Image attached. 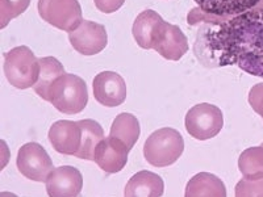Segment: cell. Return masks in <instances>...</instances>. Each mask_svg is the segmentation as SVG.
Returning a JSON list of instances; mask_svg holds the SVG:
<instances>
[{
  "label": "cell",
  "instance_id": "obj_10",
  "mask_svg": "<svg viewBox=\"0 0 263 197\" xmlns=\"http://www.w3.org/2000/svg\"><path fill=\"white\" fill-rule=\"evenodd\" d=\"M69 41L82 55H95L105 49L108 34L104 25L95 21L83 20L77 29L69 32Z\"/></svg>",
  "mask_w": 263,
  "mask_h": 197
},
{
  "label": "cell",
  "instance_id": "obj_16",
  "mask_svg": "<svg viewBox=\"0 0 263 197\" xmlns=\"http://www.w3.org/2000/svg\"><path fill=\"white\" fill-rule=\"evenodd\" d=\"M187 197H225L227 188L221 179L208 172L195 175L185 187Z\"/></svg>",
  "mask_w": 263,
  "mask_h": 197
},
{
  "label": "cell",
  "instance_id": "obj_17",
  "mask_svg": "<svg viewBox=\"0 0 263 197\" xmlns=\"http://www.w3.org/2000/svg\"><path fill=\"white\" fill-rule=\"evenodd\" d=\"M140 133L141 128L137 117H135L130 113H126V112H123V113H120L114 120L109 135L124 142L126 147L132 150L135 147V145L137 144L138 138H140Z\"/></svg>",
  "mask_w": 263,
  "mask_h": 197
},
{
  "label": "cell",
  "instance_id": "obj_13",
  "mask_svg": "<svg viewBox=\"0 0 263 197\" xmlns=\"http://www.w3.org/2000/svg\"><path fill=\"white\" fill-rule=\"evenodd\" d=\"M45 184L50 197H75L81 194L83 188V176L78 168L61 166L53 168Z\"/></svg>",
  "mask_w": 263,
  "mask_h": 197
},
{
  "label": "cell",
  "instance_id": "obj_19",
  "mask_svg": "<svg viewBox=\"0 0 263 197\" xmlns=\"http://www.w3.org/2000/svg\"><path fill=\"white\" fill-rule=\"evenodd\" d=\"M82 125V146L77 158L93 161L95 150L99 142L104 138V130L95 120H81Z\"/></svg>",
  "mask_w": 263,
  "mask_h": 197
},
{
  "label": "cell",
  "instance_id": "obj_18",
  "mask_svg": "<svg viewBox=\"0 0 263 197\" xmlns=\"http://www.w3.org/2000/svg\"><path fill=\"white\" fill-rule=\"evenodd\" d=\"M40 65H41V70H40L39 81L33 88L40 97L48 102L49 90L51 88L54 82L57 81L61 75L66 74V71L62 63L54 57L40 58Z\"/></svg>",
  "mask_w": 263,
  "mask_h": 197
},
{
  "label": "cell",
  "instance_id": "obj_8",
  "mask_svg": "<svg viewBox=\"0 0 263 197\" xmlns=\"http://www.w3.org/2000/svg\"><path fill=\"white\" fill-rule=\"evenodd\" d=\"M39 13L48 24L65 32H72L83 21L78 0H39Z\"/></svg>",
  "mask_w": 263,
  "mask_h": 197
},
{
  "label": "cell",
  "instance_id": "obj_24",
  "mask_svg": "<svg viewBox=\"0 0 263 197\" xmlns=\"http://www.w3.org/2000/svg\"><path fill=\"white\" fill-rule=\"evenodd\" d=\"M96 8L103 13H114L124 6L125 0H93Z\"/></svg>",
  "mask_w": 263,
  "mask_h": 197
},
{
  "label": "cell",
  "instance_id": "obj_11",
  "mask_svg": "<svg viewBox=\"0 0 263 197\" xmlns=\"http://www.w3.org/2000/svg\"><path fill=\"white\" fill-rule=\"evenodd\" d=\"M93 96L99 104L119 107L126 98V84L123 76L114 71H103L93 79Z\"/></svg>",
  "mask_w": 263,
  "mask_h": 197
},
{
  "label": "cell",
  "instance_id": "obj_4",
  "mask_svg": "<svg viewBox=\"0 0 263 197\" xmlns=\"http://www.w3.org/2000/svg\"><path fill=\"white\" fill-rule=\"evenodd\" d=\"M40 60L28 46H17L4 54V74L11 86L18 90L34 87L40 76Z\"/></svg>",
  "mask_w": 263,
  "mask_h": 197
},
{
  "label": "cell",
  "instance_id": "obj_22",
  "mask_svg": "<svg viewBox=\"0 0 263 197\" xmlns=\"http://www.w3.org/2000/svg\"><path fill=\"white\" fill-rule=\"evenodd\" d=\"M237 197H263V178L258 180H249L243 178L236 185Z\"/></svg>",
  "mask_w": 263,
  "mask_h": 197
},
{
  "label": "cell",
  "instance_id": "obj_15",
  "mask_svg": "<svg viewBox=\"0 0 263 197\" xmlns=\"http://www.w3.org/2000/svg\"><path fill=\"white\" fill-rule=\"evenodd\" d=\"M164 184L159 175L150 171H140L129 179L124 194L126 197H159Z\"/></svg>",
  "mask_w": 263,
  "mask_h": 197
},
{
  "label": "cell",
  "instance_id": "obj_1",
  "mask_svg": "<svg viewBox=\"0 0 263 197\" xmlns=\"http://www.w3.org/2000/svg\"><path fill=\"white\" fill-rule=\"evenodd\" d=\"M196 42L201 60L212 67L237 65L253 76L263 78V0L250 11L218 23H206Z\"/></svg>",
  "mask_w": 263,
  "mask_h": 197
},
{
  "label": "cell",
  "instance_id": "obj_12",
  "mask_svg": "<svg viewBox=\"0 0 263 197\" xmlns=\"http://www.w3.org/2000/svg\"><path fill=\"white\" fill-rule=\"evenodd\" d=\"M49 141L60 154L77 156L82 146L81 121L60 120L54 123L49 130Z\"/></svg>",
  "mask_w": 263,
  "mask_h": 197
},
{
  "label": "cell",
  "instance_id": "obj_21",
  "mask_svg": "<svg viewBox=\"0 0 263 197\" xmlns=\"http://www.w3.org/2000/svg\"><path fill=\"white\" fill-rule=\"evenodd\" d=\"M30 0H0V28H6L12 18L24 13Z\"/></svg>",
  "mask_w": 263,
  "mask_h": 197
},
{
  "label": "cell",
  "instance_id": "obj_23",
  "mask_svg": "<svg viewBox=\"0 0 263 197\" xmlns=\"http://www.w3.org/2000/svg\"><path fill=\"white\" fill-rule=\"evenodd\" d=\"M249 104L263 119V83H258L249 91Z\"/></svg>",
  "mask_w": 263,
  "mask_h": 197
},
{
  "label": "cell",
  "instance_id": "obj_3",
  "mask_svg": "<svg viewBox=\"0 0 263 197\" xmlns=\"http://www.w3.org/2000/svg\"><path fill=\"white\" fill-rule=\"evenodd\" d=\"M48 102L65 114L81 113L88 103L86 82L78 75H61L49 90Z\"/></svg>",
  "mask_w": 263,
  "mask_h": 197
},
{
  "label": "cell",
  "instance_id": "obj_5",
  "mask_svg": "<svg viewBox=\"0 0 263 197\" xmlns=\"http://www.w3.org/2000/svg\"><path fill=\"white\" fill-rule=\"evenodd\" d=\"M184 150V141L179 131L162 128L149 135L145 142V159L154 167H167L175 163Z\"/></svg>",
  "mask_w": 263,
  "mask_h": 197
},
{
  "label": "cell",
  "instance_id": "obj_14",
  "mask_svg": "<svg viewBox=\"0 0 263 197\" xmlns=\"http://www.w3.org/2000/svg\"><path fill=\"white\" fill-rule=\"evenodd\" d=\"M129 151L130 150L124 142L109 135L99 142L93 155V162H96V164L104 172H120L126 166Z\"/></svg>",
  "mask_w": 263,
  "mask_h": 197
},
{
  "label": "cell",
  "instance_id": "obj_25",
  "mask_svg": "<svg viewBox=\"0 0 263 197\" xmlns=\"http://www.w3.org/2000/svg\"><path fill=\"white\" fill-rule=\"evenodd\" d=\"M260 146H263V144H262V145H260Z\"/></svg>",
  "mask_w": 263,
  "mask_h": 197
},
{
  "label": "cell",
  "instance_id": "obj_20",
  "mask_svg": "<svg viewBox=\"0 0 263 197\" xmlns=\"http://www.w3.org/2000/svg\"><path fill=\"white\" fill-rule=\"evenodd\" d=\"M238 168L245 179L258 180L263 178V146L249 147L238 159Z\"/></svg>",
  "mask_w": 263,
  "mask_h": 197
},
{
  "label": "cell",
  "instance_id": "obj_9",
  "mask_svg": "<svg viewBox=\"0 0 263 197\" xmlns=\"http://www.w3.org/2000/svg\"><path fill=\"white\" fill-rule=\"evenodd\" d=\"M17 168L23 176L33 182H46L53 171V162L46 150L37 142L21 146L17 154Z\"/></svg>",
  "mask_w": 263,
  "mask_h": 197
},
{
  "label": "cell",
  "instance_id": "obj_2",
  "mask_svg": "<svg viewBox=\"0 0 263 197\" xmlns=\"http://www.w3.org/2000/svg\"><path fill=\"white\" fill-rule=\"evenodd\" d=\"M132 32L140 48L153 49L168 61H179L189 51V40L182 29L166 23L153 9L137 16Z\"/></svg>",
  "mask_w": 263,
  "mask_h": 197
},
{
  "label": "cell",
  "instance_id": "obj_6",
  "mask_svg": "<svg viewBox=\"0 0 263 197\" xmlns=\"http://www.w3.org/2000/svg\"><path fill=\"white\" fill-rule=\"evenodd\" d=\"M199 8L189 13V24L197 23H218L257 7L262 0H194Z\"/></svg>",
  "mask_w": 263,
  "mask_h": 197
},
{
  "label": "cell",
  "instance_id": "obj_7",
  "mask_svg": "<svg viewBox=\"0 0 263 197\" xmlns=\"http://www.w3.org/2000/svg\"><path fill=\"white\" fill-rule=\"evenodd\" d=\"M222 126L221 109L213 104L201 103L192 107L185 114V130L195 140H211L221 131Z\"/></svg>",
  "mask_w": 263,
  "mask_h": 197
}]
</instances>
